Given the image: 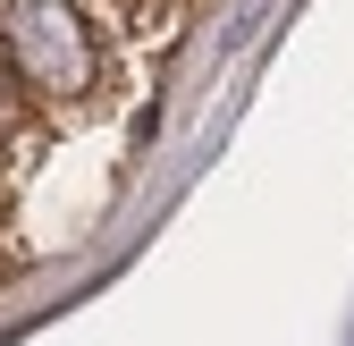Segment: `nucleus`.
Instances as JSON below:
<instances>
[{"mask_svg": "<svg viewBox=\"0 0 354 346\" xmlns=\"http://www.w3.org/2000/svg\"><path fill=\"white\" fill-rule=\"evenodd\" d=\"M0 68L42 110H84L102 93V17L84 0H0Z\"/></svg>", "mask_w": 354, "mask_h": 346, "instance_id": "1", "label": "nucleus"}]
</instances>
